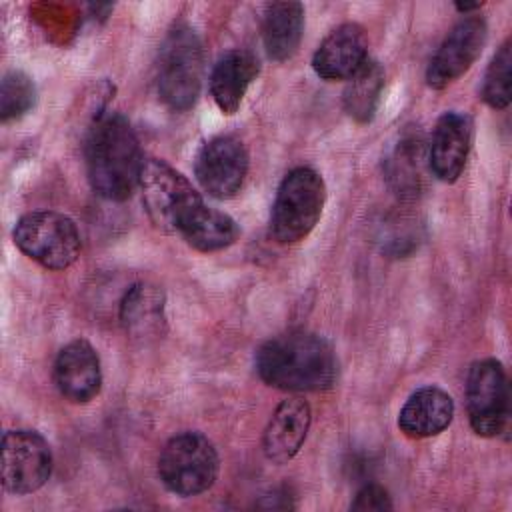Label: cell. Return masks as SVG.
<instances>
[{
	"instance_id": "obj_4",
	"label": "cell",
	"mask_w": 512,
	"mask_h": 512,
	"mask_svg": "<svg viewBox=\"0 0 512 512\" xmlns=\"http://www.w3.org/2000/svg\"><path fill=\"white\" fill-rule=\"evenodd\" d=\"M202 74V42L190 26L178 24L168 32L160 48L158 94L162 102L174 112L190 110L200 96Z\"/></svg>"
},
{
	"instance_id": "obj_17",
	"label": "cell",
	"mask_w": 512,
	"mask_h": 512,
	"mask_svg": "<svg viewBox=\"0 0 512 512\" xmlns=\"http://www.w3.org/2000/svg\"><path fill=\"white\" fill-rule=\"evenodd\" d=\"M384 170L394 194L404 200L418 198L426 188V178L430 172L426 140L416 132L402 134L386 158Z\"/></svg>"
},
{
	"instance_id": "obj_10",
	"label": "cell",
	"mask_w": 512,
	"mask_h": 512,
	"mask_svg": "<svg viewBox=\"0 0 512 512\" xmlns=\"http://www.w3.org/2000/svg\"><path fill=\"white\" fill-rule=\"evenodd\" d=\"M248 150L234 136H216L208 140L194 164L198 184L216 200L234 198L248 174Z\"/></svg>"
},
{
	"instance_id": "obj_5",
	"label": "cell",
	"mask_w": 512,
	"mask_h": 512,
	"mask_svg": "<svg viewBox=\"0 0 512 512\" xmlns=\"http://www.w3.org/2000/svg\"><path fill=\"white\" fill-rule=\"evenodd\" d=\"M140 192L152 224L164 232H178L204 204L192 182L164 160H144Z\"/></svg>"
},
{
	"instance_id": "obj_13",
	"label": "cell",
	"mask_w": 512,
	"mask_h": 512,
	"mask_svg": "<svg viewBox=\"0 0 512 512\" xmlns=\"http://www.w3.org/2000/svg\"><path fill=\"white\" fill-rule=\"evenodd\" d=\"M472 144V120L456 110L444 112L428 142L430 172L442 182H456L466 166Z\"/></svg>"
},
{
	"instance_id": "obj_24",
	"label": "cell",
	"mask_w": 512,
	"mask_h": 512,
	"mask_svg": "<svg viewBox=\"0 0 512 512\" xmlns=\"http://www.w3.org/2000/svg\"><path fill=\"white\" fill-rule=\"evenodd\" d=\"M36 104V86L22 70H10L0 84V118L2 122L18 120Z\"/></svg>"
},
{
	"instance_id": "obj_16",
	"label": "cell",
	"mask_w": 512,
	"mask_h": 512,
	"mask_svg": "<svg viewBox=\"0 0 512 512\" xmlns=\"http://www.w3.org/2000/svg\"><path fill=\"white\" fill-rule=\"evenodd\" d=\"M120 324L136 342H154L166 332L164 292L148 282L132 284L120 300Z\"/></svg>"
},
{
	"instance_id": "obj_18",
	"label": "cell",
	"mask_w": 512,
	"mask_h": 512,
	"mask_svg": "<svg viewBox=\"0 0 512 512\" xmlns=\"http://www.w3.org/2000/svg\"><path fill=\"white\" fill-rule=\"evenodd\" d=\"M260 74V62L250 50H228L214 66L210 76V94L222 114L238 112L250 84Z\"/></svg>"
},
{
	"instance_id": "obj_12",
	"label": "cell",
	"mask_w": 512,
	"mask_h": 512,
	"mask_svg": "<svg viewBox=\"0 0 512 512\" xmlns=\"http://www.w3.org/2000/svg\"><path fill=\"white\" fill-rule=\"evenodd\" d=\"M54 384L58 392L74 404H86L100 394V358L88 340L76 338L58 352L54 362Z\"/></svg>"
},
{
	"instance_id": "obj_6",
	"label": "cell",
	"mask_w": 512,
	"mask_h": 512,
	"mask_svg": "<svg viewBox=\"0 0 512 512\" xmlns=\"http://www.w3.org/2000/svg\"><path fill=\"white\" fill-rule=\"evenodd\" d=\"M218 468V452L200 432L172 436L158 458V476L162 484L178 496L206 492L216 482Z\"/></svg>"
},
{
	"instance_id": "obj_21",
	"label": "cell",
	"mask_w": 512,
	"mask_h": 512,
	"mask_svg": "<svg viewBox=\"0 0 512 512\" xmlns=\"http://www.w3.org/2000/svg\"><path fill=\"white\" fill-rule=\"evenodd\" d=\"M180 236L198 252H216L232 246L238 238V224L216 208L202 204L182 226Z\"/></svg>"
},
{
	"instance_id": "obj_9",
	"label": "cell",
	"mask_w": 512,
	"mask_h": 512,
	"mask_svg": "<svg viewBox=\"0 0 512 512\" xmlns=\"http://www.w3.org/2000/svg\"><path fill=\"white\" fill-rule=\"evenodd\" d=\"M2 486L10 494H30L46 484L52 472V450L36 430H10L2 436Z\"/></svg>"
},
{
	"instance_id": "obj_7",
	"label": "cell",
	"mask_w": 512,
	"mask_h": 512,
	"mask_svg": "<svg viewBox=\"0 0 512 512\" xmlns=\"http://www.w3.org/2000/svg\"><path fill=\"white\" fill-rule=\"evenodd\" d=\"M14 244L48 270H64L80 256V232L72 218L54 210L24 214L14 230Z\"/></svg>"
},
{
	"instance_id": "obj_20",
	"label": "cell",
	"mask_w": 512,
	"mask_h": 512,
	"mask_svg": "<svg viewBox=\"0 0 512 512\" xmlns=\"http://www.w3.org/2000/svg\"><path fill=\"white\" fill-rule=\"evenodd\" d=\"M304 32V6L300 2H274L262 20V42L270 60L284 62L294 56Z\"/></svg>"
},
{
	"instance_id": "obj_2",
	"label": "cell",
	"mask_w": 512,
	"mask_h": 512,
	"mask_svg": "<svg viewBox=\"0 0 512 512\" xmlns=\"http://www.w3.org/2000/svg\"><path fill=\"white\" fill-rule=\"evenodd\" d=\"M142 166L140 144L126 116L102 114L86 140V170L92 190L106 200H126L140 184Z\"/></svg>"
},
{
	"instance_id": "obj_23",
	"label": "cell",
	"mask_w": 512,
	"mask_h": 512,
	"mask_svg": "<svg viewBox=\"0 0 512 512\" xmlns=\"http://www.w3.org/2000/svg\"><path fill=\"white\" fill-rule=\"evenodd\" d=\"M510 84H512V46L508 38L490 60V66L486 70L484 84H482V100L494 110H504L512 98Z\"/></svg>"
},
{
	"instance_id": "obj_1",
	"label": "cell",
	"mask_w": 512,
	"mask_h": 512,
	"mask_svg": "<svg viewBox=\"0 0 512 512\" xmlns=\"http://www.w3.org/2000/svg\"><path fill=\"white\" fill-rule=\"evenodd\" d=\"M258 376L272 388L288 392H320L334 386L338 360L318 334L290 330L264 342L256 352Z\"/></svg>"
},
{
	"instance_id": "obj_15",
	"label": "cell",
	"mask_w": 512,
	"mask_h": 512,
	"mask_svg": "<svg viewBox=\"0 0 512 512\" xmlns=\"http://www.w3.org/2000/svg\"><path fill=\"white\" fill-rule=\"evenodd\" d=\"M312 422L310 404L302 398L282 400L272 412L264 436V456L274 464H286L302 448Z\"/></svg>"
},
{
	"instance_id": "obj_11",
	"label": "cell",
	"mask_w": 512,
	"mask_h": 512,
	"mask_svg": "<svg viewBox=\"0 0 512 512\" xmlns=\"http://www.w3.org/2000/svg\"><path fill=\"white\" fill-rule=\"evenodd\" d=\"M488 38V26L480 16L462 18L444 38L426 70V84L442 90L458 80L480 56Z\"/></svg>"
},
{
	"instance_id": "obj_22",
	"label": "cell",
	"mask_w": 512,
	"mask_h": 512,
	"mask_svg": "<svg viewBox=\"0 0 512 512\" xmlns=\"http://www.w3.org/2000/svg\"><path fill=\"white\" fill-rule=\"evenodd\" d=\"M384 90V68L376 60H366L356 74L348 78L344 90V108L356 122H370L376 114Z\"/></svg>"
},
{
	"instance_id": "obj_25",
	"label": "cell",
	"mask_w": 512,
	"mask_h": 512,
	"mask_svg": "<svg viewBox=\"0 0 512 512\" xmlns=\"http://www.w3.org/2000/svg\"><path fill=\"white\" fill-rule=\"evenodd\" d=\"M392 500L386 488L378 484H366L358 490L354 502L350 504V510L354 512H388L392 510Z\"/></svg>"
},
{
	"instance_id": "obj_8",
	"label": "cell",
	"mask_w": 512,
	"mask_h": 512,
	"mask_svg": "<svg viewBox=\"0 0 512 512\" xmlns=\"http://www.w3.org/2000/svg\"><path fill=\"white\" fill-rule=\"evenodd\" d=\"M466 408L470 426L478 436L494 438L508 428V378L496 358H482L470 366L466 378Z\"/></svg>"
},
{
	"instance_id": "obj_14",
	"label": "cell",
	"mask_w": 512,
	"mask_h": 512,
	"mask_svg": "<svg viewBox=\"0 0 512 512\" xmlns=\"http://www.w3.org/2000/svg\"><path fill=\"white\" fill-rule=\"evenodd\" d=\"M368 60V38L360 24L346 22L334 28L312 56L314 72L328 82L348 80Z\"/></svg>"
},
{
	"instance_id": "obj_26",
	"label": "cell",
	"mask_w": 512,
	"mask_h": 512,
	"mask_svg": "<svg viewBox=\"0 0 512 512\" xmlns=\"http://www.w3.org/2000/svg\"><path fill=\"white\" fill-rule=\"evenodd\" d=\"M454 6H456V10H458L460 14L468 16L472 10H478L482 4H480V2H456Z\"/></svg>"
},
{
	"instance_id": "obj_3",
	"label": "cell",
	"mask_w": 512,
	"mask_h": 512,
	"mask_svg": "<svg viewBox=\"0 0 512 512\" xmlns=\"http://www.w3.org/2000/svg\"><path fill=\"white\" fill-rule=\"evenodd\" d=\"M326 204L322 176L306 166L290 170L278 186L270 214V234L280 244L304 240L318 224Z\"/></svg>"
},
{
	"instance_id": "obj_19",
	"label": "cell",
	"mask_w": 512,
	"mask_h": 512,
	"mask_svg": "<svg viewBox=\"0 0 512 512\" xmlns=\"http://www.w3.org/2000/svg\"><path fill=\"white\" fill-rule=\"evenodd\" d=\"M454 400L438 386L416 390L398 414V428L410 438H430L450 426Z\"/></svg>"
}]
</instances>
